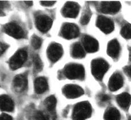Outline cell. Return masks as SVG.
Returning a JSON list of instances; mask_svg holds the SVG:
<instances>
[{"label":"cell","instance_id":"cell-2","mask_svg":"<svg viewBox=\"0 0 131 120\" xmlns=\"http://www.w3.org/2000/svg\"><path fill=\"white\" fill-rule=\"evenodd\" d=\"M108 69V64L102 59H96L92 61L91 71L97 80H101Z\"/></svg>","mask_w":131,"mask_h":120},{"label":"cell","instance_id":"cell-17","mask_svg":"<svg viewBox=\"0 0 131 120\" xmlns=\"http://www.w3.org/2000/svg\"><path fill=\"white\" fill-rule=\"evenodd\" d=\"M0 106L2 110L12 112L14 109V103L12 99L6 95H2L0 99Z\"/></svg>","mask_w":131,"mask_h":120},{"label":"cell","instance_id":"cell-21","mask_svg":"<svg viewBox=\"0 0 131 120\" xmlns=\"http://www.w3.org/2000/svg\"><path fill=\"white\" fill-rule=\"evenodd\" d=\"M72 55L74 58H83L84 56V51L79 44H74L72 48Z\"/></svg>","mask_w":131,"mask_h":120},{"label":"cell","instance_id":"cell-24","mask_svg":"<svg viewBox=\"0 0 131 120\" xmlns=\"http://www.w3.org/2000/svg\"><path fill=\"white\" fill-rule=\"evenodd\" d=\"M33 63L35 69L37 71H41L43 68V63L39 56L36 55L33 57Z\"/></svg>","mask_w":131,"mask_h":120},{"label":"cell","instance_id":"cell-11","mask_svg":"<svg viewBox=\"0 0 131 120\" xmlns=\"http://www.w3.org/2000/svg\"><path fill=\"white\" fill-rule=\"evenodd\" d=\"M62 12L66 17L75 18L79 13V6L75 2H68L64 5Z\"/></svg>","mask_w":131,"mask_h":120},{"label":"cell","instance_id":"cell-34","mask_svg":"<svg viewBox=\"0 0 131 120\" xmlns=\"http://www.w3.org/2000/svg\"><path fill=\"white\" fill-rule=\"evenodd\" d=\"M129 60L131 61V48L129 49Z\"/></svg>","mask_w":131,"mask_h":120},{"label":"cell","instance_id":"cell-7","mask_svg":"<svg viewBox=\"0 0 131 120\" xmlns=\"http://www.w3.org/2000/svg\"><path fill=\"white\" fill-rule=\"evenodd\" d=\"M61 34L62 36L66 39H72L79 35V29L76 25L66 23L62 26Z\"/></svg>","mask_w":131,"mask_h":120},{"label":"cell","instance_id":"cell-6","mask_svg":"<svg viewBox=\"0 0 131 120\" xmlns=\"http://www.w3.org/2000/svg\"><path fill=\"white\" fill-rule=\"evenodd\" d=\"M47 54L48 57L51 62H57L61 58L63 54L62 46L58 43L51 44L48 48Z\"/></svg>","mask_w":131,"mask_h":120},{"label":"cell","instance_id":"cell-14","mask_svg":"<svg viewBox=\"0 0 131 120\" xmlns=\"http://www.w3.org/2000/svg\"><path fill=\"white\" fill-rule=\"evenodd\" d=\"M27 86V79L24 75H17L15 77L13 81V88L17 92H22L26 89Z\"/></svg>","mask_w":131,"mask_h":120},{"label":"cell","instance_id":"cell-26","mask_svg":"<svg viewBox=\"0 0 131 120\" xmlns=\"http://www.w3.org/2000/svg\"><path fill=\"white\" fill-rule=\"evenodd\" d=\"M34 120H48V118L43 113L38 111L34 114Z\"/></svg>","mask_w":131,"mask_h":120},{"label":"cell","instance_id":"cell-31","mask_svg":"<svg viewBox=\"0 0 131 120\" xmlns=\"http://www.w3.org/2000/svg\"><path fill=\"white\" fill-rule=\"evenodd\" d=\"M0 120H13L12 117L6 114H2L1 116V119Z\"/></svg>","mask_w":131,"mask_h":120},{"label":"cell","instance_id":"cell-30","mask_svg":"<svg viewBox=\"0 0 131 120\" xmlns=\"http://www.w3.org/2000/svg\"><path fill=\"white\" fill-rule=\"evenodd\" d=\"M99 99L102 102H107L110 99V97L106 94H101L99 96Z\"/></svg>","mask_w":131,"mask_h":120},{"label":"cell","instance_id":"cell-9","mask_svg":"<svg viewBox=\"0 0 131 120\" xmlns=\"http://www.w3.org/2000/svg\"><path fill=\"white\" fill-rule=\"evenodd\" d=\"M63 93L69 98H75L82 96L84 90L81 87L75 85H68L63 89Z\"/></svg>","mask_w":131,"mask_h":120},{"label":"cell","instance_id":"cell-18","mask_svg":"<svg viewBox=\"0 0 131 120\" xmlns=\"http://www.w3.org/2000/svg\"><path fill=\"white\" fill-rule=\"evenodd\" d=\"M34 88L37 93H43L45 91L47 90L48 88L47 80L43 77H39L37 78L34 82Z\"/></svg>","mask_w":131,"mask_h":120},{"label":"cell","instance_id":"cell-27","mask_svg":"<svg viewBox=\"0 0 131 120\" xmlns=\"http://www.w3.org/2000/svg\"><path fill=\"white\" fill-rule=\"evenodd\" d=\"M91 18V13L89 12H87L83 15L82 17L81 20H80V22L82 25H86L90 21Z\"/></svg>","mask_w":131,"mask_h":120},{"label":"cell","instance_id":"cell-15","mask_svg":"<svg viewBox=\"0 0 131 120\" xmlns=\"http://www.w3.org/2000/svg\"><path fill=\"white\" fill-rule=\"evenodd\" d=\"M123 85V78L119 73H115L112 76L109 81L108 86L111 91L119 90Z\"/></svg>","mask_w":131,"mask_h":120},{"label":"cell","instance_id":"cell-33","mask_svg":"<svg viewBox=\"0 0 131 120\" xmlns=\"http://www.w3.org/2000/svg\"><path fill=\"white\" fill-rule=\"evenodd\" d=\"M25 2L27 5H29V6H31L32 5V1H25Z\"/></svg>","mask_w":131,"mask_h":120},{"label":"cell","instance_id":"cell-10","mask_svg":"<svg viewBox=\"0 0 131 120\" xmlns=\"http://www.w3.org/2000/svg\"><path fill=\"white\" fill-rule=\"evenodd\" d=\"M97 26L105 33H110L114 29V24L110 19L103 16L98 17L96 22Z\"/></svg>","mask_w":131,"mask_h":120},{"label":"cell","instance_id":"cell-4","mask_svg":"<svg viewBox=\"0 0 131 120\" xmlns=\"http://www.w3.org/2000/svg\"><path fill=\"white\" fill-rule=\"evenodd\" d=\"M27 54L26 51L19 50L12 56L9 61V66L12 69L16 70L21 67L27 60Z\"/></svg>","mask_w":131,"mask_h":120},{"label":"cell","instance_id":"cell-16","mask_svg":"<svg viewBox=\"0 0 131 120\" xmlns=\"http://www.w3.org/2000/svg\"><path fill=\"white\" fill-rule=\"evenodd\" d=\"M120 50L119 43L116 40H113L108 43L107 47V53L110 57L116 58L118 57Z\"/></svg>","mask_w":131,"mask_h":120},{"label":"cell","instance_id":"cell-12","mask_svg":"<svg viewBox=\"0 0 131 120\" xmlns=\"http://www.w3.org/2000/svg\"><path fill=\"white\" fill-rule=\"evenodd\" d=\"M121 4L119 2L107 1L103 2L100 6L101 11L105 14H115L119 11Z\"/></svg>","mask_w":131,"mask_h":120},{"label":"cell","instance_id":"cell-32","mask_svg":"<svg viewBox=\"0 0 131 120\" xmlns=\"http://www.w3.org/2000/svg\"><path fill=\"white\" fill-rule=\"evenodd\" d=\"M6 49H7V45L1 43V54H3V53L5 52Z\"/></svg>","mask_w":131,"mask_h":120},{"label":"cell","instance_id":"cell-3","mask_svg":"<svg viewBox=\"0 0 131 120\" xmlns=\"http://www.w3.org/2000/svg\"><path fill=\"white\" fill-rule=\"evenodd\" d=\"M64 75L69 79H83L84 77V69L79 64H69L64 70Z\"/></svg>","mask_w":131,"mask_h":120},{"label":"cell","instance_id":"cell-13","mask_svg":"<svg viewBox=\"0 0 131 120\" xmlns=\"http://www.w3.org/2000/svg\"><path fill=\"white\" fill-rule=\"evenodd\" d=\"M83 44L85 49L90 53L96 52L99 48L98 42L95 38L89 35H85L83 38Z\"/></svg>","mask_w":131,"mask_h":120},{"label":"cell","instance_id":"cell-35","mask_svg":"<svg viewBox=\"0 0 131 120\" xmlns=\"http://www.w3.org/2000/svg\"><path fill=\"white\" fill-rule=\"evenodd\" d=\"M128 120H131V116H130V117H129V118H128Z\"/></svg>","mask_w":131,"mask_h":120},{"label":"cell","instance_id":"cell-25","mask_svg":"<svg viewBox=\"0 0 131 120\" xmlns=\"http://www.w3.org/2000/svg\"><path fill=\"white\" fill-rule=\"evenodd\" d=\"M31 45L35 49H38L42 45V40L37 35H33L31 38Z\"/></svg>","mask_w":131,"mask_h":120},{"label":"cell","instance_id":"cell-5","mask_svg":"<svg viewBox=\"0 0 131 120\" xmlns=\"http://www.w3.org/2000/svg\"><path fill=\"white\" fill-rule=\"evenodd\" d=\"M52 21L51 18L46 15H38L36 18V26L39 31L45 33L51 27Z\"/></svg>","mask_w":131,"mask_h":120},{"label":"cell","instance_id":"cell-8","mask_svg":"<svg viewBox=\"0 0 131 120\" xmlns=\"http://www.w3.org/2000/svg\"><path fill=\"white\" fill-rule=\"evenodd\" d=\"M4 31L6 33L15 38L19 39L24 37V32L22 28L15 23H9L4 26Z\"/></svg>","mask_w":131,"mask_h":120},{"label":"cell","instance_id":"cell-23","mask_svg":"<svg viewBox=\"0 0 131 120\" xmlns=\"http://www.w3.org/2000/svg\"><path fill=\"white\" fill-rule=\"evenodd\" d=\"M121 34L123 37L127 39L131 38V25H125L121 30Z\"/></svg>","mask_w":131,"mask_h":120},{"label":"cell","instance_id":"cell-1","mask_svg":"<svg viewBox=\"0 0 131 120\" xmlns=\"http://www.w3.org/2000/svg\"><path fill=\"white\" fill-rule=\"evenodd\" d=\"M92 113L91 106L88 102L78 104L73 110L72 118L74 120H85L90 117Z\"/></svg>","mask_w":131,"mask_h":120},{"label":"cell","instance_id":"cell-20","mask_svg":"<svg viewBox=\"0 0 131 120\" xmlns=\"http://www.w3.org/2000/svg\"><path fill=\"white\" fill-rule=\"evenodd\" d=\"M105 120H120V114L119 112L115 108H110L104 114Z\"/></svg>","mask_w":131,"mask_h":120},{"label":"cell","instance_id":"cell-28","mask_svg":"<svg viewBox=\"0 0 131 120\" xmlns=\"http://www.w3.org/2000/svg\"><path fill=\"white\" fill-rule=\"evenodd\" d=\"M55 3V1H41V4L45 6H51Z\"/></svg>","mask_w":131,"mask_h":120},{"label":"cell","instance_id":"cell-19","mask_svg":"<svg viewBox=\"0 0 131 120\" xmlns=\"http://www.w3.org/2000/svg\"><path fill=\"white\" fill-rule=\"evenodd\" d=\"M116 101L120 107L124 109H127L129 108L130 105L131 97L128 93H122L117 97Z\"/></svg>","mask_w":131,"mask_h":120},{"label":"cell","instance_id":"cell-22","mask_svg":"<svg viewBox=\"0 0 131 120\" xmlns=\"http://www.w3.org/2000/svg\"><path fill=\"white\" fill-rule=\"evenodd\" d=\"M57 100L54 96H51L47 97L45 101V106L49 112H53L56 107Z\"/></svg>","mask_w":131,"mask_h":120},{"label":"cell","instance_id":"cell-29","mask_svg":"<svg viewBox=\"0 0 131 120\" xmlns=\"http://www.w3.org/2000/svg\"><path fill=\"white\" fill-rule=\"evenodd\" d=\"M124 71L126 75L129 77L131 78V65L125 66L124 68Z\"/></svg>","mask_w":131,"mask_h":120}]
</instances>
